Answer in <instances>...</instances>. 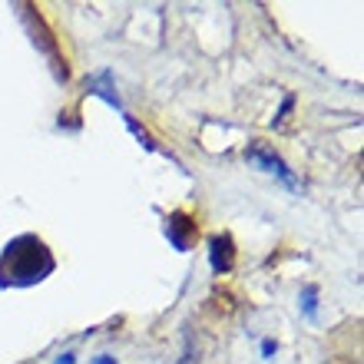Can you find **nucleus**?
Returning <instances> with one entry per match:
<instances>
[{"mask_svg":"<svg viewBox=\"0 0 364 364\" xmlns=\"http://www.w3.org/2000/svg\"><path fill=\"white\" fill-rule=\"evenodd\" d=\"M196 235H199V225H196L186 212H173V215L166 219V239L173 242L176 252H189Z\"/></svg>","mask_w":364,"mask_h":364,"instance_id":"20e7f679","label":"nucleus"},{"mask_svg":"<svg viewBox=\"0 0 364 364\" xmlns=\"http://www.w3.org/2000/svg\"><path fill=\"white\" fill-rule=\"evenodd\" d=\"M275 351H278V345L272 341V338H265V341H262V358H269V361H272V358H275Z\"/></svg>","mask_w":364,"mask_h":364,"instance_id":"6e6552de","label":"nucleus"},{"mask_svg":"<svg viewBox=\"0 0 364 364\" xmlns=\"http://www.w3.org/2000/svg\"><path fill=\"white\" fill-rule=\"evenodd\" d=\"M53 364H77V355H73V351H63V355H57Z\"/></svg>","mask_w":364,"mask_h":364,"instance_id":"1a4fd4ad","label":"nucleus"},{"mask_svg":"<svg viewBox=\"0 0 364 364\" xmlns=\"http://www.w3.org/2000/svg\"><path fill=\"white\" fill-rule=\"evenodd\" d=\"M93 364H116V358H109V355H96V358H93Z\"/></svg>","mask_w":364,"mask_h":364,"instance_id":"9d476101","label":"nucleus"},{"mask_svg":"<svg viewBox=\"0 0 364 364\" xmlns=\"http://www.w3.org/2000/svg\"><path fill=\"white\" fill-rule=\"evenodd\" d=\"M291 106H295V96L288 93V96H285V103H282V109H278V116H275V119H272V123H275V126H282V123H285V119H288V113H291Z\"/></svg>","mask_w":364,"mask_h":364,"instance_id":"0eeeda50","label":"nucleus"},{"mask_svg":"<svg viewBox=\"0 0 364 364\" xmlns=\"http://www.w3.org/2000/svg\"><path fill=\"white\" fill-rule=\"evenodd\" d=\"M301 315L308 321H318V288L315 285H305V291H301Z\"/></svg>","mask_w":364,"mask_h":364,"instance_id":"423d86ee","label":"nucleus"},{"mask_svg":"<svg viewBox=\"0 0 364 364\" xmlns=\"http://www.w3.org/2000/svg\"><path fill=\"white\" fill-rule=\"evenodd\" d=\"M209 265H212V272H215V275L232 272V265H235V242H232L229 232L212 235V242H209Z\"/></svg>","mask_w":364,"mask_h":364,"instance_id":"39448f33","label":"nucleus"},{"mask_svg":"<svg viewBox=\"0 0 364 364\" xmlns=\"http://www.w3.org/2000/svg\"><path fill=\"white\" fill-rule=\"evenodd\" d=\"M57 269L53 252L37 235H17L0 252V285L4 288H30L43 282Z\"/></svg>","mask_w":364,"mask_h":364,"instance_id":"f257e3e1","label":"nucleus"},{"mask_svg":"<svg viewBox=\"0 0 364 364\" xmlns=\"http://www.w3.org/2000/svg\"><path fill=\"white\" fill-rule=\"evenodd\" d=\"M20 20H23V27H27L30 40H33V47L43 53V57L50 60V70H53V77H57V83H67L70 80V67H67V60L60 57V47H57V37L50 33L47 27V20L40 17L33 7H27V4H20Z\"/></svg>","mask_w":364,"mask_h":364,"instance_id":"f03ea898","label":"nucleus"},{"mask_svg":"<svg viewBox=\"0 0 364 364\" xmlns=\"http://www.w3.org/2000/svg\"><path fill=\"white\" fill-rule=\"evenodd\" d=\"M245 163H249L252 169H262V173L275 176L285 189H291V192L301 189V182H298V176L291 173V169H288V163L272 149L269 143H262V139H255V143L245 146Z\"/></svg>","mask_w":364,"mask_h":364,"instance_id":"7ed1b4c3","label":"nucleus"}]
</instances>
